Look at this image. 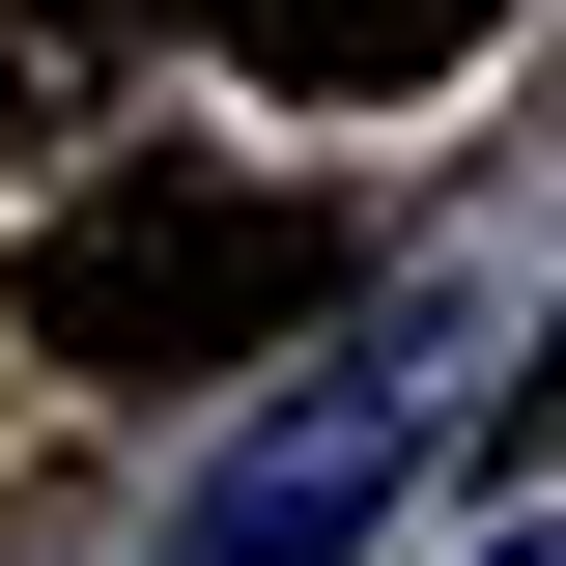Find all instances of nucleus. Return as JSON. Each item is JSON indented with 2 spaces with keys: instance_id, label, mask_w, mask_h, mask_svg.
Masks as SVG:
<instances>
[{
  "instance_id": "obj_2",
  "label": "nucleus",
  "mask_w": 566,
  "mask_h": 566,
  "mask_svg": "<svg viewBox=\"0 0 566 566\" xmlns=\"http://www.w3.org/2000/svg\"><path fill=\"white\" fill-rule=\"evenodd\" d=\"M397 453H424V397H397V368H312V397H255V424L199 453V538H170V566H368Z\"/></svg>"
},
{
  "instance_id": "obj_3",
  "label": "nucleus",
  "mask_w": 566,
  "mask_h": 566,
  "mask_svg": "<svg viewBox=\"0 0 566 566\" xmlns=\"http://www.w3.org/2000/svg\"><path fill=\"white\" fill-rule=\"evenodd\" d=\"M199 29H227L255 85H312V114H397V85H453V57H482L510 0H199Z\"/></svg>"
},
{
  "instance_id": "obj_1",
  "label": "nucleus",
  "mask_w": 566,
  "mask_h": 566,
  "mask_svg": "<svg viewBox=\"0 0 566 566\" xmlns=\"http://www.w3.org/2000/svg\"><path fill=\"white\" fill-rule=\"evenodd\" d=\"M368 283V199H312V170H114V199H57L29 227V340L57 368H255V340H312Z\"/></svg>"
},
{
  "instance_id": "obj_4",
  "label": "nucleus",
  "mask_w": 566,
  "mask_h": 566,
  "mask_svg": "<svg viewBox=\"0 0 566 566\" xmlns=\"http://www.w3.org/2000/svg\"><path fill=\"white\" fill-rule=\"evenodd\" d=\"M142 29H170V0H29V29H0V142H85L142 85Z\"/></svg>"
},
{
  "instance_id": "obj_5",
  "label": "nucleus",
  "mask_w": 566,
  "mask_h": 566,
  "mask_svg": "<svg viewBox=\"0 0 566 566\" xmlns=\"http://www.w3.org/2000/svg\"><path fill=\"white\" fill-rule=\"evenodd\" d=\"M482 453H566V340H538V368H510V424H482Z\"/></svg>"
},
{
  "instance_id": "obj_6",
  "label": "nucleus",
  "mask_w": 566,
  "mask_h": 566,
  "mask_svg": "<svg viewBox=\"0 0 566 566\" xmlns=\"http://www.w3.org/2000/svg\"><path fill=\"white\" fill-rule=\"evenodd\" d=\"M482 566H538V538H482Z\"/></svg>"
}]
</instances>
